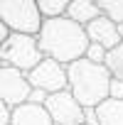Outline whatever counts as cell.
<instances>
[{"label": "cell", "instance_id": "30bf717a", "mask_svg": "<svg viewBox=\"0 0 123 125\" xmlns=\"http://www.w3.org/2000/svg\"><path fill=\"white\" fill-rule=\"evenodd\" d=\"M67 17H69V20H74L76 25L86 27L91 20L101 17L98 0H72L69 8H67Z\"/></svg>", "mask_w": 123, "mask_h": 125}, {"label": "cell", "instance_id": "8fae6325", "mask_svg": "<svg viewBox=\"0 0 123 125\" xmlns=\"http://www.w3.org/2000/svg\"><path fill=\"white\" fill-rule=\"evenodd\" d=\"M96 125H123V98H106L96 108Z\"/></svg>", "mask_w": 123, "mask_h": 125}, {"label": "cell", "instance_id": "52a82bcc", "mask_svg": "<svg viewBox=\"0 0 123 125\" xmlns=\"http://www.w3.org/2000/svg\"><path fill=\"white\" fill-rule=\"evenodd\" d=\"M30 91H32V86L22 71H17L12 66H0V101L3 103L15 108L27 101Z\"/></svg>", "mask_w": 123, "mask_h": 125}, {"label": "cell", "instance_id": "6da1fadb", "mask_svg": "<svg viewBox=\"0 0 123 125\" xmlns=\"http://www.w3.org/2000/svg\"><path fill=\"white\" fill-rule=\"evenodd\" d=\"M37 42H39V49H42L44 56L57 59L67 66L72 61L81 59L86 54V47H89L86 27L76 25L67 15L44 17V22H42V27L37 32Z\"/></svg>", "mask_w": 123, "mask_h": 125}, {"label": "cell", "instance_id": "5b68a950", "mask_svg": "<svg viewBox=\"0 0 123 125\" xmlns=\"http://www.w3.org/2000/svg\"><path fill=\"white\" fill-rule=\"evenodd\" d=\"M44 108L52 115L54 125H86V108L69 93V88L49 93Z\"/></svg>", "mask_w": 123, "mask_h": 125}, {"label": "cell", "instance_id": "4fadbf2b", "mask_svg": "<svg viewBox=\"0 0 123 125\" xmlns=\"http://www.w3.org/2000/svg\"><path fill=\"white\" fill-rule=\"evenodd\" d=\"M106 69L111 71V76L123 81V42L106 54Z\"/></svg>", "mask_w": 123, "mask_h": 125}, {"label": "cell", "instance_id": "d6986e66", "mask_svg": "<svg viewBox=\"0 0 123 125\" xmlns=\"http://www.w3.org/2000/svg\"><path fill=\"white\" fill-rule=\"evenodd\" d=\"M8 37H10V30H8V25H5L3 20H0V44H3Z\"/></svg>", "mask_w": 123, "mask_h": 125}, {"label": "cell", "instance_id": "8992f818", "mask_svg": "<svg viewBox=\"0 0 123 125\" xmlns=\"http://www.w3.org/2000/svg\"><path fill=\"white\" fill-rule=\"evenodd\" d=\"M25 76H27V81H30L32 88H39L47 96L57 93V91H64L67 83H69V79H67V64H62V61H57V59H49V56H44L39 64L35 69H30Z\"/></svg>", "mask_w": 123, "mask_h": 125}, {"label": "cell", "instance_id": "7a4b0ae2", "mask_svg": "<svg viewBox=\"0 0 123 125\" xmlns=\"http://www.w3.org/2000/svg\"><path fill=\"white\" fill-rule=\"evenodd\" d=\"M67 79H69L67 83L69 93L84 108H96L101 101L108 98L111 71L106 69V64H94L86 56H81L67 66Z\"/></svg>", "mask_w": 123, "mask_h": 125}, {"label": "cell", "instance_id": "ffe728a7", "mask_svg": "<svg viewBox=\"0 0 123 125\" xmlns=\"http://www.w3.org/2000/svg\"><path fill=\"white\" fill-rule=\"evenodd\" d=\"M118 34H121V42H123V22L118 25Z\"/></svg>", "mask_w": 123, "mask_h": 125}, {"label": "cell", "instance_id": "7c38bea8", "mask_svg": "<svg viewBox=\"0 0 123 125\" xmlns=\"http://www.w3.org/2000/svg\"><path fill=\"white\" fill-rule=\"evenodd\" d=\"M69 3L72 0H37V8L42 17H62V15H67Z\"/></svg>", "mask_w": 123, "mask_h": 125}, {"label": "cell", "instance_id": "277c9868", "mask_svg": "<svg viewBox=\"0 0 123 125\" xmlns=\"http://www.w3.org/2000/svg\"><path fill=\"white\" fill-rule=\"evenodd\" d=\"M0 20L15 34H37L44 22L37 0H0Z\"/></svg>", "mask_w": 123, "mask_h": 125}, {"label": "cell", "instance_id": "44dd1931", "mask_svg": "<svg viewBox=\"0 0 123 125\" xmlns=\"http://www.w3.org/2000/svg\"><path fill=\"white\" fill-rule=\"evenodd\" d=\"M0 66H3V59H0Z\"/></svg>", "mask_w": 123, "mask_h": 125}, {"label": "cell", "instance_id": "ba28073f", "mask_svg": "<svg viewBox=\"0 0 123 125\" xmlns=\"http://www.w3.org/2000/svg\"><path fill=\"white\" fill-rule=\"evenodd\" d=\"M86 37H89V42H96V44L106 47L108 52L121 44L118 25H116L113 20H108L106 15H101V17H96V20H91V22L86 25Z\"/></svg>", "mask_w": 123, "mask_h": 125}, {"label": "cell", "instance_id": "e0dca14e", "mask_svg": "<svg viewBox=\"0 0 123 125\" xmlns=\"http://www.w3.org/2000/svg\"><path fill=\"white\" fill-rule=\"evenodd\" d=\"M27 101H30V103H39V105H44L47 93H44V91H39V88H32V91H30V96H27Z\"/></svg>", "mask_w": 123, "mask_h": 125}, {"label": "cell", "instance_id": "ac0fdd59", "mask_svg": "<svg viewBox=\"0 0 123 125\" xmlns=\"http://www.w3.org/2000/svg\"><path fill=\"white\" fill-rule=\"evenodd\" d=\"M10 115H12V108L0 101V125H10Z\"/></svg>", "mask_w": 123, "mask_h": 125}, {"label": "cell", "instance_id": "9a60e30c", "mask_svg": "<svg viewBox=\"0 0 123 125\" xmlns=\"http://www.w3.org/2000/svg\"><path fill=\"white\" fill-rule=\"evenodd\" d=\"M106 54H108L106 47H101V44H96V42H89L84 56H86L89 61H94V64H106Z\"/></svg>", "mask_w": 123, "mask_h": 125}, {"label": "cell", "instance_id": "9c48e42d", "mask_svg": "<svg viewBox=\"0 0 123 125\" xmlns=\"http://www.w3.org/2000/svg\"><path fill=\"white\" fill-rule=\"evenodd\" d=\"M10 125H54V120H52V115L47 113L44 105L25 101V103L12 108Z\"/></svg>", "mask_w": 123, "mask_h": 125}, {"label": "cell", "instance_id": "5bb4252c", "mask_svg": "<svg viewBox=\"0 0 123 125\" xmlns=\"http://www.w3.org/2000/svg\"><path fill=\"white\" fill-rule=\"evenodd\" d=\"M98 8H101V15H106L116 25L123 22V0H98Z\"/></svg>", "mask_w": 123, "mask_h": 125}, {"label": "cell", "instance_id": "3957f363", "mask_svg": "<svg viewBox=\"0 0 123 125\" xmlns=\"http://www.w3.org/2000/svg\"><path fill=\"white\" fill-rule=\"evenodd\" d=\"M0 59L3 66H12L22 74H27L30 69H35L39 61L44 59L37 34H15L10 32V37L0 44Z\"/></svg>", "mask_w": 123, "mask_h": 125}, {"label": "cell", "instance_id": "2e32d148", "mask_svg": "<svg viewBox=\"0 0 123 125\" xmlns=\"http://www.w3.org/2000/svg\"><path fill=\"white\" fill-rule=\"evenodd\" d=\"M108 98H123V81L116 76H111L108 81Z\"/></svg>", "mask_w": 123, "mask_h": 125}]
</instances>
